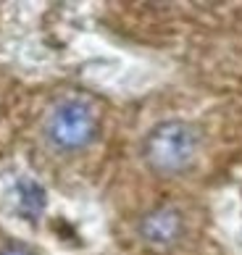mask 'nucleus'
<instances>
[{"label": "nucleus", "instance_id": "nucleus-2", "mask_svg": "<svg viewBox=\"0 0 242 255\" xmlns=\"http://www.w3.org/2000/svg\"><path fill=\"white\" fill-rule=\"evenodd\" d=\"M98 113L87 100L66 98L50 111L48 121H45V134L53 147L63 150V153H74V150L87 147L98 137Z\"/></svg>", "mask_w": 242, "mask_h": 255}, {"label": "nucleus", "instance_id": "nucleus-4", "mask_svg": "<svg viewBox=\"0 0 242 255\" xmlns=\"http://www.w3.org/2000/svg\"><path fill=\"white\" fill-rule=\"evenodd\" d=\"M18 208L26 219H37L45 211V190L32 179L18 182Z\"/></svg>", "mask_w": 242, "mask_h": 255}, {"label": "nucleus", "instance_id": "nucleus-3", "mask_svg": "<svg viewBox=\"0 0 242 255\" xmlns=\"http://www.w3.org/2000/svg\"><path fill=\"white\" fill-rule=\"evenodd\" d=\"M182 234H184V216L171 205L153 208L139 219V240L147 248L169 250L182 240Z\"/></svg>", "mask_w": 242, "mask_h": 255}, {"label": "nucleus", "instance_id": "nucleus-5", "mask_svg": "<svg viewBox=\"0 0 242 255\" xmlns=\"http://www.w3.org/2000/svg\"><path fill=\"white\" fill-rule=\"evenodd\" d=\"M0 255H32L26 248H18V245H8V248L0 250Z\"/></svg>", "mask_w": 242, "mask_h": 255}, {"label": "nucleus", "instance_id": "nucleus-1", "mask_svg": "<svg viewBox=\"0 0 242 255\" xmlns=\"http://www.w3.org/2000/svg\"><path fill=\"white\" fill-rule=\"evenodd\" d=\"M200 147V134L198 129L187 121L171 119L161 121L158 127L150 129V134L145 137L142 155L145 163L150 166V171L161 176H174L182 174L184 168H190V163L198 155Z\"/></svg>", "mask_w": 242, "mask_h": 255}]
</instances>
